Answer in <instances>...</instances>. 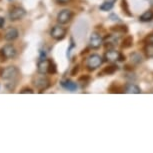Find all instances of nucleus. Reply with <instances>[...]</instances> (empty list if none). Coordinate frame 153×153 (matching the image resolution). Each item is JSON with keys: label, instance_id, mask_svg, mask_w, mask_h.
I'll use <instances>...</instances> for the list:
<instances>
[{"label": "nucleus", "instance_id": "obj_10", "mask_svg": "<svg viewBox=\"0 0 153 153\" xmlns=\"http://www.w3.org/2000/svg\"><path fill=\"white\" fill-rule=\"evenodd\" d=\"M123 91L125 92V93H130V94H140L141 92H142L139 86L134 84V83H132V82H129L124 85Z\"/></svg>", "mask_w": 153, "mask_h": 153}, {"label": "nucleus", "instance_id": "obj_31", "mask_svg": "<svg viewBox=\"0 0 153 153\" xmlns=\"http://www.w3.org/2000/svg\"><path fill=\"white\" fill-rule=\"evenodd\" d=\"M126 59V56L125 55H123L122 53H120V55H119V59H118V61H124V60Z\"/></svg>", "mask_w": 153, "mask_h": 153}, {"label": "nucleus", "instance_id": "obj_24", "mask_svg": "<svg viewBox=\"0 0 153 153\" xmlns=\"http://www.w3.org/2000/svg\"><path fill=\"white\" fill-rule=\"evenodd\" d=\"M57 72V68L55 63L53 61H50V65H49V69H48V73L49 74H55Z\"/></svg>", "mask_w": 153, "mask_h": 153}, {"label": "nucleus", "instance_id": "obj_15", "mask_svg": "<svg viewBox=\"0 0 153 153\" xmlns=\"http://www.w3.org/2000/svg\"><path fill=\"white\" fill-rule=\"evenodd\" d=\"M61 85L64 87L65 89H67L69 91H75L77 89V84L73 81H71V80H63L61 81Z\"/></svg>", "mask_w": 153, "mask_h": 153}, {"label": "nucleus", "instance_id": "obj_17", "mask_svg": "<svg viewBox=\"0 0 153 153\" xmlns=\"http://www.w3.org/2000/svg\"><path fill=\"white\" fill-rule=\"evenodd\" d=\"M116 0H108V1H104L99 6V9L101 11H110L114 6V2Z\"/></svg>", "mask_w": 153, "mask_h": 153}, {"label": "nucleus", "instance_id": "obj_19", "mask_svg": "<svg viewBox=\"0 0 153 153\" xmlns=\"http://www.w3.org/2000/svg\"><path fill=\"white\" fill-rule=\"evenodd\" d=\"M120 6H121V9L123 11V13L125 14L126 16H128V17L133 16V14H132V12L130 11V8H129V5L127 3V0H121Z\"/></svg>", "mask_w": 153, "mask_h": 153}, {"label": "nucleus", "instance_id": "obj_3", "mask_svg": "<svg viewBox=\"0 0 153 153\" xmlns=\"http://www.w3.org/2000/svg\"><path fill=\"white\" fill-rule=\"evenodd\" d=\"M102 62V57L100 55H98V54H91L87 58V60H86V67H87L89 71H94L95 69L100 67Z\"/></svg>", "mask_w": 153, "mask_h": 153}, {"label": "nucleus", "instance_id": "obj_11", "mask_svg": "<svg viewBox=\"0 0 153 153\" xmlns=\"http://www.w3.org/2000/svg\"><path fill=\"white\" fill-rule=\"evenodd\" d=\"M50 61L49 59H41L37 64V71L39 72L40 74H47L48 73V69H49V65H50Z\"/></svg>", "mask_w": 153, "mask_h": 153}, {"label": "nucleus", "instance_id": "obj_16", "mask_svg": "<svg viewBox=\"0 0 153 153\" xmlns=\"http://www.w3.org/2000/svg\"><path fill=\"white\" fill-rule=\"evenodd\" d=\"M139 20L141 22H150L153 20V11L152 10H147L145 11L142 15L139 16Z\"/></svg>", "mask_w": 153, "mask_h": 153}, {"label": "nucleus", "instance_id": "obj_9", "mask_svg": "<svg viewBox=\"0 0 153 153\" xmlns=\"http://www.w3.org/2000/svg\"><path fill=\"white\" fill-rule=\"evenodd\" d=\"M119 51H116L115 49H108V51H106L104 54V59L105 61H109V62H114V61H118L119 59V55H120Z\"/></svg>", "mask_w": 153, "mask_h": 153}, {"label": "nucleus", "instance_id": "obj_18", "mask_svg": "<svg viewBox=\"0 0 153 153\" xmlns=\"http://www.w3.org/2000/svg\"><path fill=\"white\" fill-rule=\"evenodd\" d=\"M117 70H118V66L116 64H110V65H108V66H106V67L103 68L102 73L105 74V75H112V74H114Z\"/></svg>", "mask_w": 153, "mask_h": 153}, {"label": "nucleus", "instance_id": "obj_7", "mask_svg": "<svg viewBox=\"0 0 153 153\" xmlns=\"http://www.w3.org/2000/svg\"><path fill=\"white\" fill-rule=\"evenodd\" d=\"M26 15V11L24 8L20 6H15L9 11V18L11 21H17V20L22 19Z\"/></svg>", "mask_w": 153, "mask_h": 153}, {"label": "nucleus", "instance_id": "obj_4", "mask_svg": "<svg viewBox=\"0 0 153 153\" xmlns=\"http://www.w3.org/2000/svg\"><path fill=\"white\" fill-rule=\"evenodd\" d=\"M66 34H67V29H66L65 27H63L61 24L59 25H55L52 29L50 31V35L52 37L53 39L57 40V41H59V40H62L65 38Z\"/></svg>", "mask_w": 153, "mask_h": 153}, {"label": "nucleus", "instance_id": "obj_2", "mask_svg": "<svg viewBox=\"0 0 153 153\" xmlns=\"http://www.w3.org/2000/svg\"><path fill=\"white\" fill-rule=\"evenodd\" d=\"M19 74V70L16 66H7L1 69L0 77L4 80H12L15 79Z\"/></svg>", "mask_w": 153, "mask_h": 153}, {"label": "nucleus", "instance_id": "obj_28", "mask_svg": "<svg viewBox=\"0 0 153 153\" xmlns=\"http://www.w3.org/2000/svg\"><path fill=\"white\" fill-rule=\"evenodd\" d=\"M90 79V76L89 75H83V76H81V77H79V81H84V82H86V81H88V80Z\"/></svg>", "mask_w": 153, "mask_h": 153}, {"label": "nucleus", "instance_id": "obj_25", "mask_svg": "<svg viewBox=\"0 0 153 153\" xmlns=\"http://www.w3.org/2000/svg\"><path fill=\"white\" fill-rule=\"evenodd\" d=\"M145 41H146L147 44H150V45L153 46V34H150V35L147 36Z\"/></svg>", "mask_w": 153, "mask_h": 153}, {"label": "nucleus", "instance_id": "obj_29", "mask_svg": "<svg viewBox=\"0 0 153 153\" xmlns=\"http://www.w3.org/2000/svg\"><path fill=\"white\" fill-rule=\"evenodd\" d=\"M58 2V4H67L68 2H70V0H56Z\"/></svg>", "mask_w": 153, "mask_h": 153}, {"label": "nucleus", "instance_id": "obj_30", "mask_svg": "<svg viewBox=\"0 0 153 153\" xmlns=\"http://www.w3.org/2000/svg\"><path fill=\"white\" fill-rule=\"evenodd\" d=\"M4 24H5V19L3 17H0V28H3Z\"/></svg>", "mask_w": 153, "mask_h": 153}, {"label": "nucleus", "instance_id": "obj_21", "mask_svg": "<svg viewBox=\"0 0 153 153\" xmlns=\"http://www.w3.org/2000/svg\"><path fill=\"white\" fill-rule=\"evenodd\" d=\"M144 53L147 58H153V46L146 43L145 47H144Z\"/></svg>", "mask_w": 153, "mask_h": 153}, {"label": "nucleus", "instance_id": "obj_27", "mask_svg": "<svg viewBox=\"0 0 153 153\" xmlns=\"http://www.w3.org/2000/svg\"><path fill=\"white\" fill-rule=\"evenodd\" d=\"M20 93H30V94H32V93H34V91L31 88L26 87V88H23L22 90L20 91Z\"/></svg>", "mask_w": 153, "mask_h": 153}, {"label": "nucleus", "instance_id": "obj_13", "mask_svg": "<svg viewBox=\"0 0 153 153\" xmlns=\"http://www.w3.org/2000/svg\"><path fill=\"white\" fill-rule=\"evenodd\" d=\"M103 43H104L106 49H113L117 45V38H114L113 36L108 35L105 38V40H103Z\"/></svg>", "mask_w": 153, "mask_h": 153}, {"label": "nucleus", "instance_id": "obj_20", "mask_svg": "<svg viewBox=\"0 0 153 153\" xmlns=\"http://www.w3.org/2000/svg\"><path fill=\"white\" fill-rule=\"evenodd\" d=\"M111 31L116 33H127L128 32V28H127L126 25H115V26H112L110 28Z\"/></svg>", "mask_w": 153, "mask_h": 153}, {"label": "nucleus", "instance_id": "obj_12", "mask_svg": "<svg viewBox=\"0 0 153 153\" xmlns=\"http://www.w3.org/2000/svg\"><path fill=\"white\" fill-rule=\"evenodd\" d=\"M18 35H19L18 30L14 27H10L5 31L4 38L5 40H7V41H13V40L18 38Z\"/></svg>", "mask_w": 153, "mask_h": 153}, {"label": "nucleus", "instance_id": "obj_14", "mask_svg": "<svg viewBox=\"0 0 153 153\" xmlns=\"http://www.w3.org/2000/svg\"><path fill=\"white\" fill-rule=\"evenodd\" d=\"M134 38L132 35H127L126 37H124L122 42H121V48L122 49H128L133 46Z\"/></svg>", "mask_w": 153, "mask_h": 153}, {"label": "nucleus", "instance_id": "obj_26", "mask_svg": "<svg viewBox=\"0 0 153 153\" xmlns=\"http://www.w3.org/2000/svg\"><path fill=\"white\" fill-rule=\"evenodd\" d=\"M78 71H79V65L74 66L73 69H72V71H71V76H76L77 73H78Z\"/></svg>", "mask_w": 153, "mask_h": 153}, {"label": "nucleus", "instance_id": "obj_8", "mask_svg": "<svg viewBox=\"0 0 153 153\" xmlns=\"http://www.w3.org/2000/svg\"><path fill=\"white\" fill-rule=\"evenodd\" d=\"M103 43V38L97 32H93L91 34L90 39H89V45L92 49H99Z\"/></svg>", "mask_w": 153, "mask_h": 153}, {"label": "nucleus", "instance_id": "obj_1", "mask_svg": "<svg viewBox=\"0 0 153 153\" xmlns=\"http://www.w3.org/2000/svg\"><path fill=\"white\" fill-rule=\"evenodd\" d=\"M17 50L12 44H6L0 49V61L3 62L7 59H12L16 56Z\"/></svg>", "mask_w": 153, "mask_h": 153}, {"label": "nucleus", "instance_id": "obj_23", "mask_svg": "<svg viewBox=\"0 0 153 153\" xmlns=\"http://www.w3.org/2000/svg\"><path fill=\"white\" fill-rule=\"evenodd\" d=\"M16 85H17V81L15 79H12V80H10L8 83H6V88L9 91H13L14 89H15Z\"/></svg>", "mask_w": 153, "mask_h": 153}, {"label": "nucleus", "instance_id": "obj_6", "mask_svg": "<svg viewBox=\"0 0 153 153\" xmlns=\"http://www.w3.org/2000/svg\"><path fill=\"white\" fill-rule=\"evenodd\" d=\"M72 18H73V12L69 9H63L57 15V22L61 25H64L70 22Z\"/></svg>", "mask_w": 153, "mask_h": 153}, {"label": "nucleus", "instance_id": "obj_5", "mask_svg": "<svg viewBox=\"0 0 153 153\" xmlns=\"http://www.w3.org/2000/svg\"><path fill=\"white\" fill-rule=\"evenodd\" d=\"M33 84L35 85V87L38 90L43 91L50 86V80L46 76H44V74H42L41 76H37L36 78L33 79Z\"/></svg>", "mask_w": 153, "mask_h": 153}, {"label": "nucleus", "instance_id": "obj_22", "mask_svg": "<svg viewBox=\"0 0 153 153\" xmlns=\"http://www.w3.org/2000/svg\"><path fill=\"white\" fill-rule=\"evenodd\" d=\"M130 57H131V61L136 63V64H139V63L142 62V56H141L138 52L132 53L130 55Z\"/></svg>", "mask_w": 153, "mask_h": 153}]
</instances>
